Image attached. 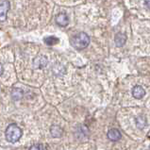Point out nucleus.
Returning a JSON list of instances; mask_svg holds the SVG:
<instances>
[{
	"mask_svg": "<svg viewBox=\"0 0 150 150\" xmlns=\"http://www.w3.org/2000/svg\"><path fill=\"white\" fill-rule=\"evenodd\" d=\"M23 135L22 129L16 125V124H11L7 127L5 131L6 140L8 143H16L20 140V138Z\"/></svg>",
	"mask_w": 150,
	"mask_h": 150,
	"instance_id": "obj_1",
	"label": "nucleus"
},
{
	"mask_svg": "<svg viewBox=\"0 0 150 150\" xmlns=\"http://www.w3.org/2000/svg\"><path fill=\"white\" fill-rule=\"evenodd\" d=\"M89 44H90V37L85 32H79L78 34H76L71 39V45L78 50H82L84 48H86L89 45Z\"/></svg>",
	"mask_w": 150,
	"mask_h": 150,
	"instance_id": "obj_2",
	"label": "nucleus"
},
{
	"mask_svg": "<svg viewBox=\"0 0 150 150\" xmlns=\"http://www.w3.org/2000/svg\"><path fill=\"white\" fill-rule=\"evenodd\" d=\"M11 8V3L8 0H3L0 3V22H5L7 20L8 11Z\"/></svg>",
	"mask_w": 150,
	"mask_h": 150,
	"instance_id": "obj_3",
	"label": "nucleus"
},
{
	"mask_svg": "<svg viewBox=\"0 0 150 150\" xmlns=\"http://www.w3.org/2000/svg\"><path fill=\"white\" fill-rule=\"evenodd\" d=\"M48 63V59L45 56H38L33 61V65L37 69H42L45 68Z\"/></svg>",
	"mask_w": 150,
	"mask_h": 150,
	"instance_id": "obj_4",
	"label": "nucleus"
},
{
	"mask_svg": "<svg viewBox=\"0 0 150 150\" xmlns=\"http://www.w3.org/2000/svg\"><path fill=\"white\" fill-rule=\"evenodd\" d=\"M56 22L59 25V27H66V25L69 24V17L66 13H63L61 12L56 16Z\"/></svg>",
	"mask_w": 150,
	"mask_h": 150,
	"instance_id": "obj_5",
	"label": "nucleus"
},
{
	"mask_svg": "<svg viewBox=\"0 0 150 150\" xmlns=\"http://www.w3.org/2000/svg\"><path fill=\"white\" fill-rule=\"evenodd\" d=\"M144 95H145L144 89L142 86H140V85H136L132 89V96L136 99H141V98H143L144 96Z\"/></svg>",
	"mask_w": 150,
	"mask_h": 150,
	"instance_id": "obj_6",
	"label": "nucleus"
},
{
	"mask_svg": "<svg viewBox=\"0 0 150 150\" xmlns=\"http://www.w3.org/2000/svg\"><path fill=\"white\" fill-rule=\"evenodd\" d=\"M107 136H108V138L112 141V142H117V141H119L120 139H121V132H120L118 129H116V128H112V129H110L108 131V134H107Z\"/></svg>",
	"mask_w": 150,
	"mask_h": 150,
	"instance_id": "obj_7",
	"label": "nucleus"
},
{
	"mask_svg": "<svg viewBox=\"0 0 150 150\" xmlns=\"http://www.w3.org/2000/svg\"><path fill=\"white\" fill-rule=\"evenodd\" d=\"M126 41H127V36L124 33H117L116 35H115L114 42H115V45H116L118 47H121V46L125 45Z\"/></svg>",
	"mask_w": 150,
	"mask_h": 150,
	"instance_id": "obj_8",
	"label": "nucleus"
},
{
	"mask_svg": "<svg viewBox=\"0 0 150 150\" xmlns=\"http://www.w3.org/2000/svg\"><path fill=\"white\" fill-rule=\"evenodd\" d=\"M50 133L54 137V138H59V137L62 136L63 130L59 126L54 125V126H52L50 127Z\"/></svg>",
	"mask_w": 150,
	"mask_h": 150,
	"instance_id": "obj_9",
	"label": "nucleus"
},
{
	"mask_svg": "<svg viewBox=\"0 0 150 150\" xmlns=\"http://www.w3.org/2000/svg\"><path fill=\"white\" fill-rule=\"evenodd\" d=\"M44 42H45V45H47L49 46H52V45H55L58 44L59 39L55 36H49V37H45L44 39Z\"/></svg>",
	"mask_w": 150,
	"mask_h": 150,
	"instance_id": "obj_10",
	"label": "nucleus"
},
{
	"mask_svg": "<svg viewBox=\"0 0 150 150\" xmlns=\"http://www.w3.org/2000/svg\"><path fill=\"white\" fill-rule=\"evenodd\" d=\"M136 125L139 128H144L146 126V119L143 115H140L136 118Z\"/></svg>",
	"mask_w": 150,
	"mask_h": 150,
	"instance_id": "obj_11",
	"label": "nucleus"
},
{
	"mask_svg": "<svg viewBox=\"0 0 150 150\" xmlns=\"http://www.w3.org/2000/svg\"><path fill=\"white\" fill-rule=\"evenodd\" d=\"M12 97H13L14 100H19L22 98L23 96V92L22 90L20 89H17V88H14L13 90H12V93H11Z\"/></svg>",
	"mask_w": 150,
	"mask_h": 150,
	"instance_id": "obj_12",
	"label": "nucleus"
},
{
	"mask_svg": "<svg viewBox=\"0 0 150 150\" xmlns=\"http://www.w3.org/2000/svg\"><path fill=\"white\" fill-rule=\"evenodd\" d=\"M44 145L42 144H33L29 147V150H44Z\"/></svg>",
	"mask_w": 150,
	"mask_h": 150,
	"instance_id": "obj_13",
	"label": "nucleus"
},
{
	"mask_svg": "<svg viewBox=\"0 0 150 150\" xmlns=\"http://www.w3.org/2000/svg\"><path fill=\"white\" fill-rule=\"evenodd\" d=\"M3 72H4V67L2 65V63L0 62V76H1L3 74Z\"/></svg>",
	"mask_w": 150,
	"mask_h": 150,
	"instance_id": "obj_14",
	"label": "nucleus"
},
{
	"mask_svg": "<svg viewBox=\"0 0 150 150\" xmlns=\"http://www.w3.org/2000/svg\"><path fill=\"white\" fill-rule=\"evenodd\" d=\"M145 4H146L148 8H150V0H145Z\"/></svg>",
	"mask_w": 150,
	"mask_h": 150,
	"instance_id": "obj_15",
	"label": "nucleus"
}]
</instances>
